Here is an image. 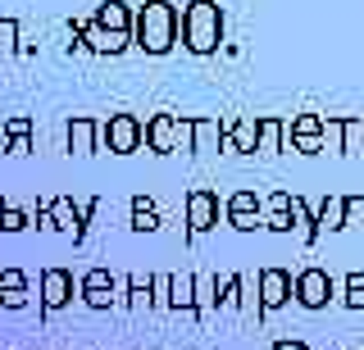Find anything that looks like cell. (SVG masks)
Masks as SVG:
<instances>
[{"label":"cell","instance_id":"6da1fadb","mask_svg":"<svg viewBox=\"0 0 364 350\" xmlns=\"http://www.w3.org/2000/svg\"><path fill=\"white\" fill-rule=\"evenodd\" d=\"M132 46L146 55H168L178 46V5L173 0H141L132 5Z\"/></svg>","mask_w":364,"mask_h":350},{"label":"cell","instance_id":"7a4b0ae2","mask_svg":"<svg viewBox=\"0 0 364 350\" xmlns=\"http://www.w3.org/2000/svg\"><path fill=\"white\" fill-rule=\"evenodd\" d=\"M223 28H228V14L219 0H187L178 9V37L191 55H214L223 46Z\"/></svg>","mask_w":364,"mask_h":350},{"label":"cell","instance_id":"3957f363","mask_svg":"<svg viewBox=\"0 0 364 350\" xmlns=\"http://www.w3.org/2000/svg\"><path fill=\"white\" fill-rule=\"evenodd\" d=\"M337 296V278L318 264H305L301 273H291V300L305 310H328V300Z\"/></svg>","mask_w":364,"mask_h":350},{"label":"cell","instance_id":"277c9868","mask_svg":"<svg viewBox=\"0 0 364 350\" xmlns=\"http://www.w3.org/2000/svg\"><path fill=\"white\" fill-rule=\"evenodd\" d=\"M37 223H41V228H55V232H68L73 241L87 236V228L77 223V200L73 196H46V200H37Z\"/></svg>","mask_w":364,"mask_h":350},{"label":"cell","instance_id":"5b68a950","mask_svg":"<svg viewBox=\"0 0 364 350\" xmlns=\"http://www.w3.org/2000/svg\"><path fill=\"white\" fill-rule=\"evenodd\" d=\"M68 37H73V46H87L91 55H123L132 46V37H123V32H105V28L91 23V18H73V23H68Z\"/></svg>","mask_w":364,"mask_h":350},{"label":"cell","instance_id":"8992f818","mask_svg":"<svg viewBox=\"0 0 364 350\" xmlns=\"http://www.w3.org/2000/svg\"><path fill=\"white\" fill-rule=\"evenodd\" d=\"M77 296H82L87 310H114V305H119V278L96 264L77 278Z\"/></svg>","mask_w":364,"mask_h":350},{"label":"cell","instance_id":"52a82bcc","mask_svg":"<svg viewBox=\"0 0 364 350\" xmlns=\"http://www.w3.org/2000/svg\"><path fill=\"white\" fill-rule=\"evenodd\" d=\"M73 273H68L64 264H50V268H41V278H37V291H41V314H55V310H64V305H73Z\"/></svg>","mask_w":364,"mask_h":350},{"label":"cell","instance_id":"ba28073f","mask_svg":"<svg viewBox=\"0 0 364 350\" xmlns=\"http://www.w3.org/2000/svg\"><path fill=\"white\" fill-rule=\"evenodd\" d=\"M100 141H105L114 155H136L141 151V119L136 114H109L100 123Z\"/></svg>","mask_w":364,"mask_h":350},{"label":"cell","instance_id":"9c48e42d","mask_svg":"<svg viewBox=\"0 0 364 350\" xmlns=\"http://www.w3.org/2000/svg\"><path fill=\"white\" fill-rule=\"evenodd\" d=\"M255 296H259V310H264V314L291 305V273H287V268H278V264L259 268V273H255Z\"/></svg>","mask_w":364,"mask_h":350},{"label":"cell","instance_id":"30bf717a","mask_svg":"<svg viewBox=\"0 0 364 350\" xmlns=\"http://www.w3.org/2000/svg\"><path fill=\"white\" fill-rule=\"evenodd\" d=\"M210 228H219V196L210 187H191L187 191V241Z\"/></svg>","mask_w":364,"mask_h":350},{"label":"cell","instance_id":"8fae6325","mask_svg":"<svg viewBox=\"0 0 364 350\" xmlns=\"http://www.w3.org/2000/svg\"><path fill=\"white\" fill-rule=\"evenodd\" d=\"M255 119L259 114H223L219 119V151L255 155Z\"/></svg>","mask_w":364,"mask_h":350},{"label":"cell","instance_id":"7c38bea8","mask_svg":"<svg viewBox=\"0 0 364 350\" xmlns=\"http://www.w3.org/2000/svg\"><path fill=\"white\" fill-rule=\"evenodd\" d=\"M318 128H323V114H291L282 119V141L291 146L296 155H318Z\"/></svg>","mask_w":364,"mask_h":350},{"label":"cell","instance_id":"4fadbf2b","mask_svg":"<svg viewBox=\"0 0 364 350\" xmlns=\"http://www.w3.org/2000/svg\"><path fill=\"white\" fill-rule=\"evenodd\" d=\"M141 146L151 155H178V114L141 119Z\"/></svg>","mask_w":364,"mask_h":350},{"label":"cell","instance_id":"5bb4252c","mask_svg":"<svg viewBox=\"0 0 364 350\" xmlns=\"http://www.w3.org/2000/svg\"><path fill=\"white\" fill-rule=\"evenodd\" d=\"M223 214H228V223H232L237 232H255L259 223H264V214H259V196L250 187L232 191V196L223 200Z\"/></svg>","mask_w":364,"mask_h":350},{"label":"cell","instance_id":"9a60e30c","mask_svg":"<svg viewBox=\"0 0 364 350\" xmlns=\"http://www.w3.org/2000/svg\"><path fill=\"white\" fill-rule=\"evenodd\" d=\"M259 214H264V223L259 228H269V232H291L296 223H291V191H273V196L259 200Z\"/></svg>","mask_w":364,"mask_h":350},{"label":"cell","instance_id":"2e32d148","mask_svg":"<svg viewBox=\"0 0 364 350\" xmlns=\"http://www.w3.org/2000/svg\"><path fill=\"white\" fill-rule=\"evenodd\" d=\"M64 141H68V151H73V155H91V151L100 146V123H96V119H87V114L68 119Z\"/></svg>","mask_w":364,"mask_h":350},{"label":"cell","instance_id":"e0dca14e","mask_svg":"<svg viewBox=\"0 0 364 350\" xmlns=\"http://www.w3.org/2000/svg\"><path fill=\"white\" fill-rule=\"evenodd\" d=\"M164 310H178L187 319H196V273H168V305Z\"/></svg>","mask_w":364,"mask_h":350},{"label":"cell","instance_id":"ac0fdd59","mask_svg":"<svg viewBox=\"0 0 364 350\" xmlns=\"http://www.w3.org/2000/svg\"><path fill=\"white\" fill-rule=\"evenodd\" d=\"M91 23L105 28V32H123V37H128V32H132V5H128V0H100L96 14H91Z\"/></svg>","mask_w":364,"mask_h":350},{"label":"cell","instance_id":"d6986e66","mask_svg":"<svg viewBox=\"0 0 364 350\" xmlns=\"http://www.w3.org/2000/svg\"><path fill=\"white\" fill-rule=\"evenodd\" d=\"M287 141H282V119L278 114H259L255 119V155H282Z\"/></svg>","mask_w":364,"mask_h":350},{"label":"cell","instance_id":"ffe728a7","mask_svg":"<svg viewBox=\"0 0 364 350\" xmlns=\"http://www.w3.org/2000/svg\"><path fill=\"white\" fill-rule=\"evenodd\" d=\"M119 300H128V310H151V278H141V273H128V278H119Z\"/></svg>","mask_w":364,"mask_h":350},{"label":"cell","instance_id":"44dd1931","mask_svg":"<svg viewBox=\"0 0 364 350\" xmlns=\"http://www.w3.org/2000/svg\"><path fill=\"white\" fill-rule=\"evenodd\" d=\"M205 151H219V119L191 114V155H205Z\"/></svg>","mask_w":364,"mask_h":350},{"label":"cell","instance_id":"7402d4cb","mask_svg":"<svg viewBox=\"0 0 364 350\" xmlns=\"http://www.w3.org/2000/svg\"><path fill=\"white\" fill-rule=\"evenodd\" d=\"M214 296H219L223 310H242V296H246V273H219V278H214Z\"/></svg>","mask_w":364,"mask_h":350},{"label":"cell","instance_id":"603a6c76","mask_svg":"<svg viewBox=\"0 0 364 350\" xmlns=\"http://www.w3.org/2000/svg\"><path fill=\"white\" fill-rule=\"evenodd\" d=\"M132 228L136 232H155L159 228V205L146 196V191H136V196H132Z\"/></svg>","mask_w":364,"mask_h":350},{"label":"cell","instance_id":"cb8c5ba5","mask_svg":"<svg viewBox=\"0 0 364 350\" xmlns=\"http://www.w3.org/2000/svg\"><path fill=\"white\" fill-rule=\"evenodd\" d=\"M364 151V114H341V155Z\"/></svg>","mask_w":364,"mask_h":350},{"label":"cell","instance_id":"d4e9b609","mask_svg":"<svg viewBox=\"0 0 364 350\" xmlns=\"http://www.w3.org/2000/svg\"><path fill=\"white\" fill-rule=\"evenodd\" d=\"M219 310V296H214V273H196V323H205Z\"/></svg>","mask_w":364,"mask_h":350},{"label":"cell","instance_id":"484cf974","mask_svg":"<svg viewBox=\"0 0 364 350\" xmlns=\"http://www.w3.org/2000/svg\"><path fill=\"white\" fill-rule=\"evenodd\" d=\"M314 228L318 232H341V196H323V205L314 209Z\"/></svg>","mask_w":364,"mask_h":350},{"label":"cell","instance_id":"4316f807","mask_svg":"<svg viewBox=\"0 0 364 350\" xmlns=\"http://www.w3.org/2000/svg\"><path fill=\"white\" fill-rule=\"evenodd\" d=\"M341 228H364V191L341 196Z\"/></svg>","mask_w":364,"mask_h":350},{"label":"cell","instance_id":"83f0119b","mask_svg":"<svg viewBox=\"0 0 364 350\" xmlns=\"http://www.w3.org/2000/svg\"><path fill=\"white\" fill-rule=\"evenodd\" d=\"M337 291H341V305H346V310H364V273H346Z\"/></svg>","mask_w":364,"mask_h":350},{"label":"cell","instance_id":"f1b7e54d","mask_svg":"<svg viewBox=\"0 0 364 350\" xmlns=\"http://www.w3.org/2000/svg\"><path fill=\"white\" fill-rule=\"evenodd\" d=\"M318 146L323 151L341 155V114H323V128H318Z\"/></svg>","mask_w":364,"mask_h":350},{"label":"cell","instance_id":"f546056e","mask_svg":"<svg viewBox=\"0 0 364 350\" xmlns=\"http://www.w3.org/2000/svg\"><path fill=\"white\" fill-rule=\"evenodd\" d=\"M28 209H18V205H9V200H0V228H5V232H23V228H28Z\"/></svg>","mask_w":364,"mask_h":350},{"label":"cell","instance_id":"4dcf8cb0","mask_svg":"<svg viewBox=\"0 0 364 350\" xmlns=\"http://www.w3.org/2000/svg\"><path fill=\"white\" fill-rule=\"evenodd\" d=\"M18 37H23V32H18V18H0V50L14 55L18 50Z\"/></svg>","mask_w":364,"mask_h":350},{"label":"cell","instance_id":"1f68e13d","mask_svg":"<svg viewBox=\"0 0 364 350\" xmlns=\"http://www.w3.org/2000/svg\"><path fill=\"white\" fill-rule=\"evenodd\" d=\"M168 305V273H155L151 278V310H164Z\"/></svg>","mask_w":364,"mask_h":350},{"label":"cell","instance_id":"d6a6232c","mask_svg":"<svg viewBox=\"0 0 364 350\" xmlns=\"http://www.w3.org/2000/svg\"><path fill=\"white\" fill-rule=\"evenodd\" d=\"M9 137H32V119L28 114H9L5 119V141Z\"/></svg>","mask_w":364,"mask_h":350},{"label":"cell","instance_id":"836d02e7","mask_svg":"<svg viewBox=\"0 0 364 350\" xmlns=\"http://www.w3.org/2000/svg\"><path fill=\"white\" fill-rule=\"evenodd\" d=\"M23 287H28L23 268H0V291H23Z\"/></svg>","mask_w":364,"mask_h":350},{"label":"cell","instance_id":"e575fe53","mask_svg":"<svg viewBox=\"0 0 364 350\" xmlns=\"http://www.w3.org/2000/svg\"><path fill=\"white\" fill-rule=\"evenodd\" d=\"M0 305H5V310H28L32 305V291L23 287V291H0Z\"/></svg>","mask_w":364,"mask_h":350},{"label":"cell","instance_id":"d590c367","mask_svg":"<svg viewBox=\"0 0 364 350\" xmlns=\"http://www.w3.org/2000/svg\"><path fill=\"white\" fill-rule=\"evenodd\" d=\"M178 151H191V114H178Z\"/></svg>","mask_w":364,"mask_h":350},{"label":"cell","instance_id":"8d00e7d4","mask_svg":"<svg viewBox=\"0 0 364 350\" xmlns=\"http://www.w3.org/2000/svg\"><path fill=\"white\" fill-rule=\"evenodd\" d=\"M5 151H9V155H28V151H32V137H9Z\"/></svg>","mask_w":364,"mask_h":350},{"label":"cell","instance_id":"74e56055","mask_svg":"<svg viewBox=\"0 0 364 350\" xmlns=\"http://www.w3.org/2000/svg\"><path fill=\"white\" fill-rule=\"evenodd\" d=\"M269 350H310L305 341H296V337H282V341H273Z\"/></svg>","mask_w":364,"mask_h":350},{"label":"cell","instance_id":"f35d334b","mask_svg":"<svg viewBox=\"0 0 364 350\" xmlns=\"http://www.w3.org/2000/svg\"><path fill=\"white\" fill-rule=\"evenodd\" d=\"M223 55H228V60H242V46H237V41H223V46H219Z\"/></svg>","mask_w":364,"mask_h":350},{"label":"cell","instance_id":"ab89813d","mask_svg":"<svg viewBox=\"0 0 364 350\" xmlns=\"http://www.w3.org/2000/svg\"><path fill=\"white\" fill-rule=\"evenodd\" d=\"M0 151H5V119H0Z\"/></svg>","mask_w":364,"mask_h":350}]
</instances>
